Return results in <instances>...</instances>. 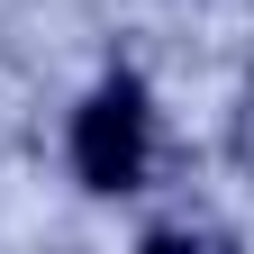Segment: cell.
Here are the masks:
<instances>
[{
	"mask_svg": "<svg viewBox=\"0 0 254 254\" xmlns=\"http://www.w3.org/2000/svg\"><path fill=\"white\" fill-rule=\"evenodd\" d=\"M73 173L91 190H136V173H145V91L127 73L82 100V118H73Z\"/></svg>",
	"mask_w": 254,
	"mask_h": 254,
	"instance_id": "1",
	"label": "cell"
}]
</instances>
